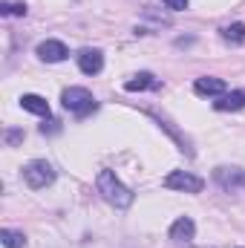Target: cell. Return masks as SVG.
<instances>
[{
	"mask_svg": "<svg viewBox=\"0 0 245 248\" xmlns=\"http://www.w3.org/2000/svg\"><path fill=\"white\" fill-rule=\"evenodd\" d=\"M23 182L32 187V190H41V187H49L55 182V168L46 162V159H35L23 168Z\"/></svg>",
	"mask_w": 245,
	"mask_h": 248,
	"instance_id": "obj_3",
	"label": "cell"
},
{
	"mask_svg": "<svg viewBox=\"0 0 245 248\" xmlns=\"http://www.w3.org/2000/svg\"><path fill=\"white\" fill-rule=\"evenodd\" d=\"M61 101H63V107L69 113H75V116H90L98 107L95 98H92V93L84 90V87H66L61 93Z\"/></svg>",
	"mask_w": 245,
	"mask_h": 248,
	"instance_id": "obj_2",
	"label": "cell"
},
{
	"mask_svg": "<svg viewBox=\"0 0 245 248\" xmlns=\"http://www.w3.org/2000/svg\"><path fill=\"white\" fill-rule=\"evenodd\" d=\"M78 69L84 75H98L104 69V55L98 49H81L78 52Z\"/></svg>",
	"mask_w": 245,
	"mask_h": 248,
	"instance_id": "obj_8",
	"label": "cell"
},
{
	"mask_svg": "<svg viewBox=\"0 0 245 248\" xmlns=\"http://www.w3.org/2000/svg\"><path fill=\"white\" fill-rule=\"evenodd\" d=\"M20 107H23L26 113H35V116H44V119H49V101H46L44 95L26 93V95H20Z\"/></svg>",
	"mask_w": 245,
	"mask_h": 248,
	"instance_id": "obj_10",
	"label": "cell"
},
{
	"mask_svg": "<svg viewBox=\"0 0 245 248\" xmlns=\"http://www.w3.org/2000/svg\"><path fill=\"white\" fill-rule=\"evenodd\" d=\"M20 139H23V133H17V130H9V133H6V141H9V144H15V141H20Z\"/></svg>",
	"mask_w": 245,
	"mask_h": 248,
	"instance_id": "obj_17",
	"label": "cell"
},
{
	"mask_svg": "<svg viewBox=\"0 0 245 248\" xmlns=\"http://www.w3.org/2000/svg\"><path fill=\"white\" fill-rule=\"evenodd\" d=\"M193 90H196V95H225V81L222 78H214V75H202V78H196L193 81Z\"/></svg>",
	"mask_w": 245,
	"mask_h": 248,
	"instance_id": "obj_9",
	"label": "cell"
},
{
	"mask_svg": "<svg viewBox=\"0 0 245 248\" xmlns=\"http://www.w3.org/2000/svg\"><path fill=\"white\" fill-rule=\"evenodd\" d=\"M0 15H3V17H9V15L23 17V15H26V3H3V6H0Z\"/></svg>",
	"mask_w": 245,
	"mask_h": 248,
	"instance_id": "obj_15",
	"label": "cell"
},
{
	"mask_svg": "<svg viewBox=\"0 0 245 248\" xmlns=\"http://www.w3.org/2000/svg\"><path fill=\"white\" fill-rule=\"evenodd\" d=\"M162 3H165L170 12H182V9H187V3H190V0H162Z\"/></svg>",
	"mask_w": 245,
	"mask_h": 248,
	"instance_id": "obj_16",
	"label": "cell"
},
{
	"mask_svg": "<svg viewBox=\"0 0 245 248\" xmlns=\"http://www.w3.org/2000/svg\"><path fill=\"white\" fill-rule=\"evenodd\" d=\"M38 58L46 63H61L66 55H69V49H66V44L63 41H55V38H49V41H41L38 44Z\"/></svg>",
	"mask_w": 245,
	"mask_h": 248,
	"instance_id": "obj_6",
	"label": "cell"
},
{
	"mask_svg": "<svg viewBox=\"0 0 245 248\" xmlns=\"http://www.w3.org/2000/svg\"><path fill=\"white\" fill-rule=\"evenodd\" d=\"M150 87H156V78H153L150 72H138V75H133V78L124 84L127 93H141V90H150Z\"/></svg>",
	"mask_w": 245,
	"mask_h": 248,
	"instance_id": "obj_12",
	"label": "cell"
},
{
	"mask_svg": "<svg viewBox=\"0 0 245 248\" xmlns=\"http://www.w3.org/2000/svg\"><path fill=\"white\" fill-rule=\"evenodd\" d=\"M0 243H3L6 248H23V243H26V237H23L20 231L3 228V231H0Z\"/></svg>",
	"mask_w": 245,
	"mask_h": 248,
	"instance_id": "obj_13",
	"label": "cell"
},
{
	"mask_svg": "<svg viewBox=\"0 0 245 248\" xmlns=\"http://www.w3.org/2000/svg\"><path fill=\"white\" fill-rule=\"evenodd\" d=\"M193 237H196V225H193L190 217H179V219L170 225V240H173L176 246H190Z\"/></svg>",
	"mask_w": 245,
	"mask_h": 248,
	"instance_id": "obj_7",
	"label": "cell"
},
{
	"mask_svg": "<svg viewBox=\"0 0 245 248\" xmlns=\"http://www.w3.org/2000/svg\"><path fill=\"white\" fill-rule=\"evenodd\" d=\"M214 182L222 187L225 193H245V170L243 168H216Z\"/></svg>",
	"mask_w": 245,
	"mask_h": 248,
	"instance_id": "obj_4",
	"label": "cell"
},
{
	"mask_svg": "<svg viewBox=\"0 0 245 248\" xmlns=\"http://www.w3.org/2000/svg\"><path fill=\"white\" fill-rule=\"evenodd\" d=\"M95 185H98V193H101L113 208L124 211V208H130V205H133V190L124 185L113 170H101V173H98V179H95Z\"/></svg>",
	"mask_w": 245,
	"mask_h": 248,
	"instance_id": "obj_1",
	"label": "cell"
},
{
	"mask_svg": "<svg viewBox=\"0 0 245 248\" xmlns=\"http://www.w3.org/2000/svg\"><path fill=\"white\" fill-rule=\"evenodd\" d=\"M165 187H170V190H182V193H199L205 182L196 176V173H190V170H170L168 176H165Z\"/></svg>",
	"mask_w": 245,
	"mask_h": 248,
	"instance_id": "obj_5",
	"label": "cell"
},
{
	"mask_svg": "<svg viewBox=\"0 0 245 248\" xmlns=\"http://www.w3.org/2000/svg\"><path fill=\"white\" fill-rule=\"evenodd\" d=\"M222 41H228V44H243L245 41V23H231V26H225V29H222Z\"/></svg>",
	"mask_w": 245,
	"mask_h": 248,
	"instance_id": "obj_14",
	"label": "cell"
},
{
	"mask_svg": "<svg viewBox=\"0 0 245 248\" xmlns=\"http://www.w3.org/2000/svg\"><path fill=\"white\" fill-rule=\"evenodd\" d=\"M214 107H216L219 113H237V110H243L245 107V93L243 90H237V93H225V95H219V101H214Z\"/></svg>",
	"mask_w": 245,
	"mask_h": 248,
	"instance_id": "obj_11",
	"label": "cell"
}]
</instances>
